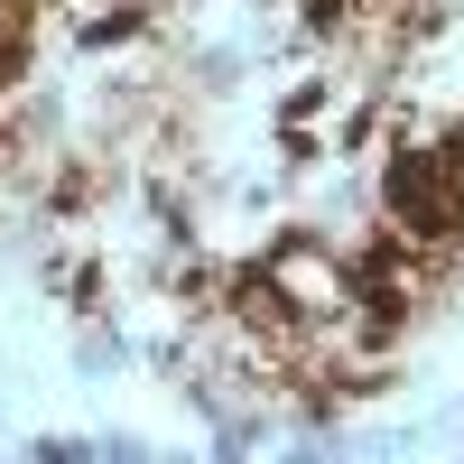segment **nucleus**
<instances>
[{
    "mask_svg": "<svg viewBox=\"0 0 464 464\" xmlns=\"http://www.w3.org/2000/svg\"><path fill=\"white\" fill-rule=\"evenodd\" d=\"M65 19L84 28V37H130L159 19V0H65Z\"/></svg>",
    "mask_w": 464,
    "mask_h": 464,
    "instance_id": "obj_2",
    "label": "nucleus"
},
{
    "mask_svg": "<svg viewBox=\"0 0 464 464\" xmlns=\"http://www.w3.org/2000/svg\"><path fill=\"white\" fill-rule=\"evenodd\" d=\"M381 223L428 242V251H464V140L455 130H418V140L391 149V168H381Z\"/></svg>",
    "mask_w": 464,
    "mask_h": 464,
    "instance_id": "obj_1",
    "label": "nucleus"
},
{
    "mask_svg": "<svg viewBox=\"0 0 464 464\" xmlns=\"http://www.w3.org/2000/svg\"><path fill=\"white\" fill-rule=\"evenodd\" d=\"M28 37H37V0H0V65H28Z\"/></svg>",
    "mask_w": 464,
    "mask_h": 464,
    "instance_id": "obj_3",
    "label": "nucleus"
}]
</instances>
